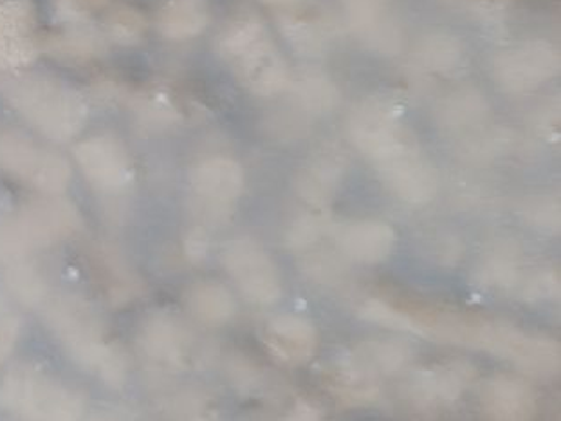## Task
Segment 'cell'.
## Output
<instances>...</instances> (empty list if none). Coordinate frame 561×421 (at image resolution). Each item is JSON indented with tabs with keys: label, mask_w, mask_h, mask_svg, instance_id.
<instances>
[{
	"label": "cell",
	"mask_w": 561,
	"mask_h": 421,
	"mask_svg": "<svg viewBox=\"0 0 561 421\" xmlns=\"http://www.w3.org/2000/svg\"><path fill=\"white\" fill-rule=\"evenodd\" d=\"M0 93L11 107L53 141H69L85 127L89 111L82 94L46 75H10Z\"/></svg>",
	"instance_id": "6da1fadb"
},
{
	"label": "cell",
	"mask_w": 561,
	"mask_h": 421,
	"mask_svg": "<svg viewBox=\"0 0 561 421\" xmlns=\"http://www.w3.org/2000/svg\"><path fill=\"white\" fill-rule=\"evenodd\" d=\"M51 326L67 353L80 367L94 371L107 386L118 389L127 380V360L103 340L102 328L91 309L78 298H60L47 309Z\"/></svg>",
	"instance_id": "7a4b0ae2"
},
{
	"label": "cell",
	"mask_w": 561,
	"mask_h": 421,
	"mask_svg": "<svg viewBox=\"0 0 561 421\" xmlns=\"http://www.w3.org/2000/svg\"><path fill=\"white\" fill-rule=\"evenodd\" d=\"M219 52L251 93L271 96L286 88V62L255 15L237 16L220 35Z\"/></svg>",
	"instance_id": "3957f363"
},
{
	"label": "cell",
	"mask_w": 561,
	"mask_h": 421,
	"mask_svg": "<svg viewBox=\"0 0 561 421\" xmlns=\"http://www.w3.org/2000/svg\"><path fill=\"white\" fill-rule=\"evenodd\" d=\"M0 407L31 420H78L85 411L77 390L27 365H19L5 375Z\"/></svg>",
	"instance_id": "277c9868"
},
{
	"label": "cell",
	"mask_w": 561,
	"mask_h": 421,
	"mask_svg": "<svg viewBox=\"0 0 561 421\" xmlns=\"http://www.w3.org/2000/svg\"><path fill=\"white\" fill-rule=\"evenodd\" d=\"M0 169L49 195L61 194L71 181V167L60 155L13 129H0Z\"/></svg>",
	"instance_id": "5b68a950"
},
{
	"label": "cell",
	"mask_w": 561,
	"mask_h": 421,
	"mask_svg": "<svg viewBox=\"0 0 561 421\" xmlns=\"http://www.w3.org/2000/svg\"><path fill=\"white\" fill-rule=\"evenodd\" d=\"M354 144L376 161L379 169L385 164L415 155L414 141L399 124L398 114L383 102H367L357 107L351 120Z\"/></svg>",
	"instance_id": "8992f818"
},
{
	"label": "cell",
	"mask_w": 561,
	"mask_h": 421,
	"mask_svg": "<svg viewBox=\"0 0 561 421\" xmlns=\"http://www.w3.org/2000/svg\"><path fill=\"white\" fill-rule=\"evenodd\" d=\"M225 268L244 297L255 304H273L282 297L280 275L264 250L250 239L228 244Z\"/></svg>",
	"instance_id": "52a82bcc"
},
{
	"label": "cell",
	"mask_w": 561,
	"mask_h": 421,
	"mask_svg": "<svg viewBox=\"0 0 561 421\" xmlns=\"http://www.w3.org/2000/svg\"><path fill=\"white\" fill-rule=\"evenodd\" d=\"M27 250L51 247L82 227V216L71 201L61 197L33 201L15 217Z\"/></svg>",
	"instance_id": "ba28073f"
},
{
	"label": "cell",
	"mask_w": 561,
	"mask_h": 421,
	"mask_svg": "<svg viewBox=\"0 0 561 421\" xmlns=\"http://www.w3.org/2000/svg\"><path fill=\"white\" fill-rule=\"evenodd\" d=\"M560 71V55L546 42H531L496 58L499 82L513 93L533 91Z\"/></svg>",
	"instance_id": "9c48e42d"
},
{
	"label": "cell",
	"mask_w": 561,
	"mask_h": 421,
	"mask_svg": "<svg viewBox=\"0 0 561 421\" xmlns=\"http://www.w3.org/2000/svg\"><path fill=\"white\" fill-rule=\"evenodd\" d=\"M38 55L35 5L31 0H0V69L16 71Z\"/></svg>",
	"instance_id": "30bf717a"
},
{
	"label": "cell",
	"mask_w": 561,
	"mask_h": 421,
	"mask_svg": "<svg viewBox=\"0 0 561 421\" xmlns=\"http://www.w3.org/2000/svg\"><path fill=\"white\" fill-rule=\"evenodd\" d=\"M75 158L92 185L118 191L133 180V163L125 145L111 134L85 139L75 147Z\"/></svg>",
	"instance_id": "8fae6325"
},
{
	"label": "cell",
	"mask_w": 561,
	"mask_h": 421,
	"mask_svg": "<svg viewBox=\"0 0 561 421\" xmlns=\"http://www.w3.org/2000/svg\"><path fill=\"white\" fill-rule=\"evenodd\" d=\"M354 32L379 52L392 53L399 46V30L388 19L387 0H342Z\"/></svg>",
	"instance_id": "7c38bea8"
},
{
	"label": "cell",
	"mask_w": 561,
	"mask_h": 421,
	"mask_svg": "<svg viewBox=\"0 0 561 421\" xmlns=\"http://www.w3.org/2000/svg\"><path fill=\"white\" fill-rule=\"evenodd\" d=\"M190 180L195 194L205 197L208 203L225 205L239 197L244 186V172L237 161L209 158L195 164Z\"/></svg>",
	"instance_id": "4fadbf2b"
},
{
	"label": "cell",
	"mask_w": 561,
	"mask_h": 421,
	"mask_svg": "<svg viewBox=\"0 0 561 421\" xmlns=\"http://www.w3.org/2000/svg\"><path fill=\"white\" fill-rule=\"evenodd\" d=\"M381 170L390 189L409 203H426L437 192V175L428 163L419 160L417 152L385 164Z\"/></svg>",
	"instance_id": "5bb4252c"
},
{
	"label": "cell",
	"mask_w": 561,
	"mask_h": 421,
	"mask_svg": "<svg viewBox=\"0 0 561 421\" xmlns=\"http://www.w3.org/2000/svg\"><path fill=\"white\" fill-rule=\"evenodd\" d=\"M348 258L363 264L385 261L396 247V231L387 223L363 221L348 227L342 236Z\"/></svg>",
	"instance_id": "9a60e30c"
},
{
	"label": "cell",
	"mask_w": 561,
	"mask_h": 421,
	"mask_svg": "<svg viewBox=\"0 0 561 421\" xmlns=\"http://www.w3.org/2000/svg\"><path fill=\"white\" fill-rule=\"evenodd\" d=\"M485 409L499 420H526L535 411L531 387L522 380L501 376L484 390Z\"/></svg>",
	"instance_id": "2e32d148"
},
{
	"label": "cell",
	"mask_w": 561,
	"mask_h": 421,
	"mask_svg": "<svg viewBox=\"0 0 561 421\" xmlns=\"http://www.w3.org/2000/svg\"><path fill=\"white\" fill-rule=\"evenodd\" d=\"M270 345L275 355L293 362L309 359L317 345V329L296 315H280L271 320Z\"/></svg>",
	"instance_id": "e0dca14e"
},
{
	"label": "cell",
	"mask_w": 561,
	"mask_h": 421,
	"mask_svg": "<svg viewBox=\"0 0 561 421\" xmlns=\"http://www.w3.org/2000/svg\"><path fill=\"white\" fill-rule=\"evenodd\" d=\"M208 0H167L159 11L158 27L170 41H188L205 32Z\"/></svg>",
	"instance_id": "ac0fdd59"
},
{
	"label": "cell",
	"mask_w": 561,
	"mask_h": 421,
	"mask_svg": "<svg viewBox=\"0 0 561 421\" xmlns=\"http://www.w3.org/2000/svg\"><path fill=\"white\" fill-rule=\"evenodd\" d=\"M141 348L150 359L170 367H181L186 355V340L178 326L164 317H153L141 329Z\"/></svg>",
	"instance_id": "d6986e66"
},
{
	"label": "cell",
	"mask_w": 561,
	"mask_h": 421,
	"mask_svg": "<svg viewBox=\"0 0 561 421\" xmlns=\"http://www.w3.org/2000/svg\"><path fill=\"white\" fill-rule=\"evenodd\" d=\"M188 306L205 325H226L236 314V298L217 283H201L188 295Z\"/></svg>",
	"instance_id": "ffe728a7"
},
{
	"label": "cell",
	"mask_w": 561,
	"mask_h": 421,
	"mask_svg": "<svg viewBox=\"0 0 561 421\" xmlns=\"http://www.w3.org/2000/svg\"><path fill=\"white\" fill-rule=\"evenodd\" d=\"M8 288L13 293V297L19 298L22 304L30 308H35L46 298L47 286L41 273L35 266L22 262L21 259L11 262L8 275Z\"/></svg>",
	"instance_id": "44dd1931"
},
{
	"label": "cell",
	"mask_w": 561,
	"mask_h": 421,
	"mask_svg": "<svg viewBox=\"0 0 561 421\" xmlns=\"http://www.w3.org/2000/svg\"><path fill=\"white\" fill-rule=\"evenodd\" d=\"M419 57L426 64V67L434 71H451L454 67L459 66L462 47L454 36L437 33V35L424 38L423 44L419 47Z\"/></svg>",
	"instance_id": "7402d4cb"
},
{
	"label": "cell",
	"mask_w": 561,
	"mask_h": 421,
	"mask_svg": "<svg viewBox=\"0 0 561 421\" xmlns=\"http://www.w3.org/2000/svg\"><path fill=\"white\" fill-rule=\"evenodd\" d=\"M108 35L119 44H136L147 32V21L130 5H116L105 21Z\"/></svg>",
	"instance_id": "603a6c76"
},
{
	"label": "cell",
	"mask_w": 561,
	"mask_h": 421,
	"mask_svg": "<svg viewBox=\"0 0 561 421\" xmlns=\"http://www.w3.org/2000/svg\"><path fill=\"white\" fill-rule=\"evenodd\" d=\"M49 49L55 55L69 60H88L102 49V41L88 30H75L66 35L55 36L49 42Z\"/></svg>",
	"instance_id": "cb8c5ba5"
},
{
	"label": "cell",
	"mask_w": 561,
	"mask_h": 421,
	"mask_svg": "<svg viewBox=\"0 0 561 421\" xmlns=\"http://www.w3.org/2000/svg\"><path fill=\"white\" fill-rule=\"evenodd\" d=\"M296 94L312 111H329L337 102V91L322 75H307L296 83Z\"/></svg>",
	"instance_id": "d4e9b609"
},
{
	"label": "cell",
	"mask_w": 561,
	"mask_h": 421,
	"mask_svg": "<svg viewBox=\"0 0 561 421\" xmlns=\"http://www.w3.org/2000/svg\"><path fill=\"white\" fill-rule=\"evenodd\" d=\"M363 319L370 322H378L385 328L399 329V331H412L415 333L414 319L409 315L401 314L399 309L381 303V300H368L362 309Z\"/></svg>",
	"instance_id": "484cf974"
},
{
	"label": "cell",
	"mask_w": 561,
	"mask_h": 421,
	"mask_svg": "<svg viewBox=\"0 0 561 421\" xmlns=\"http://www.w3.org/2000/svg\"><path fill=\"white\" fill-rule=\"evenodd\" d=\"M27 252L30 250H27L21 230L16 227L15 219L0 223V264L24 258V253Z\"/></svg>",
	"instance_id": "4316f807"
},
{
	"label": "cell",
	"mask_w": 561,
	"mask_h": 421,
	"mask_svg": "<svg viewBox=\"0 0 561 421\" xmlns=\"http://www.w3.org/2000/svg\"><path fill=\"white\" fill-rule=\"evenodd\" d=\"M21 334V320L16 317L0 319V364L11 355Z\"/></svg>",
	"instance_id": "83f0119b"
},
{
	"label": "cell",
	"mask_w": 561,
	"mask_h": 421,
	"mask_svg": "<svg viewBox=\"0 0 561 421\" xmlns=\"http://www.w3.org/2000/svg\"><path fill=\"white\" fill-rule=\"evenodd\" d=\"M485 275H488V283L499 284V286H505L511 284L516 278V268L505 259H495L485 266Z\"/></svg>",
	"instance_id": "f1b7e54d"
},
{
	"label": "cell",
	"mask_w": 561,
	"mask_h": 421,
	"mask_svg": "<svg viewBox=\"0 0 561 421\" xmlns=\"http://www.w3.org/2000/svg\"><path fill=\"white\" fill-rule=\"evenodd\" d=\"M208 244V234L203 228H194V230L190 231L188 237H186V241H184V250H186V255L192 261L199 262L201 259L206 258Z\"/></svg>",
	"instance_id": "f546056e"
},
{
	"label": "cell",
	"mask_w": 561,
	"mask_h": 421,
	"mask_svg": "<svg viewBox=\"0 0 561 421\" xmlns=\"http://www.w3.org/2000/svg\"><path fill=\"white\" fill-rule=\"evenodd\" d=\"M318 236L317 223L312 219L307 221L296 223L295 231L291 234V241L295 242V247H307L311 244Z\"/></svg>",
	"instance_id": "4dcf8cb0"
},
{
	"label": "cell",
	"mask_w": 561,
	"mask_h": 421,
	"mask_svg": "<svg viewBox=\"0 0 561 421\" xmlns=\"http://www.w3.org/2000/svg\"><path fill=\"white\" fill-rule=\"evenodd\" d=\"M262 2H266V4L271 5H293L298 2V0H262Z\"/></svg>",
	"instance_id": "1f68e13d"
},
{
	"label": "cell",
	"mask_w": 561,
	"mask_h": 421,
	"mask_svg": "<svg viewBox=\"0 0 561 421\" xmlns=\"http://www.w3.org/2000/svg\"><path fill=\"white\" fill-rule=\"evenodd\" d=\"M0 308H2V298H0Z\"/></svg>",
	"instance_id": "d6a6232c"
}]
</instances>
